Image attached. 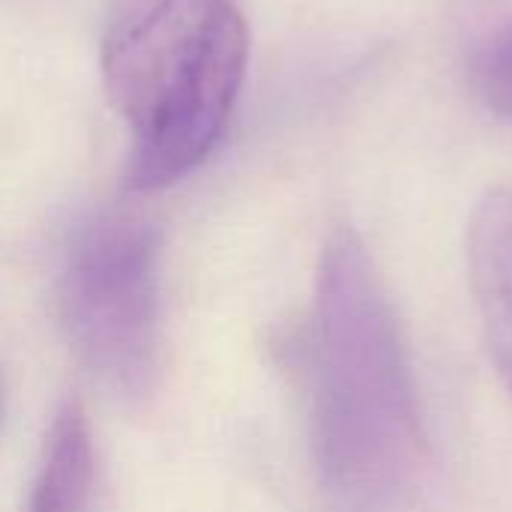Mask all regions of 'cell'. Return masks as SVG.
Instances as JSON below:
<instances>
[{
    "instance_id": "cell-1",
    "label": "cell",
    "mask_w": 512,
    "mask_h": 512,
    "mask_svg": "<svg viewBox=\"0 0 512 512\" xmlns=\"http://www.w3.org/2000/svg\"><path fill=\"white\" fill-rule=\"evenodd\" d=\"M303 381L309 447L330 510H393L423 456L417 384L369 249L348 225L321 252Z\"/></svg>"
},
{
    "instance_id": "cell-2",
    "label": "cell",
    "mask_w": 512,
    "mask_h": 512,
    "mask_svg": "<svg viewBox=\"0 0 512 512\" xmlns=\"http://www.w3.org/2000/svg\"><path fill=\"white\" fill-rule=\"evenodd\" d=\"M249 63L237 0H132L102 48L105 90L129 126L126 186L159 192L222 141Z\"/></svg>"
},
{
    "instance_id": "cell-3",
    "label": "cell",
    "mask_w": 512,
    "mask_h": 512,
    "mask_svg": "<svg viewBox=\"0 0 512 512\" xmlns=\"http://www.w3.org/2000/svg\"><path fill=\"white\" fill-rule=\"evenodd\" d=\"M162 237L135 216L75 225L57 273V309L78 360L114 393L144 396L159 375Z\"/></svg>"
},
{
    "instance_id": "cell-4",
    "label": "cell",
    "mask_w": 512,
    "mask_h": 512,
    "mask_svg": "<svg viewBox=\"0 0 512 512\" xmlns=\"http://www.w3.org/2000/svg\"><path fill=\"white\" fill-rule=\"evenodd\" d=\"M468 279L492 360L512 393V186L489 189L474 207Z\"/></svg>"
},
{
    "instance_id": "cell-5",
    "label": "cell",
    "mask_w": 512,
    "mask_h": 512,
    "mask_svg": "<svg viewBox=\"0 0 512 512\" xmlns=\"http://www.w3.org/2000/svg\"><path fill=\"white\" fill-rule=\"evenodd\" d=\"M93 498L96 447L90 420L78 402H66L45 435L24 512H93Z\"/></svg>"
},
{
    "instance_id": "cell-6",
    "label": "cell",
    "mask_w": 512,
    "mask_h": 512,
    "mask_svg": "<svg viewBox=\"0 0 512 512\" xmlns=\"http://www.w3.org/2000/svg\"><path fill=\"white\" fill-rule=\"evenodd\" d=\"M477 90L489 111L512 120V27L480 54Z\"/></svg>"
}]
</instances>
